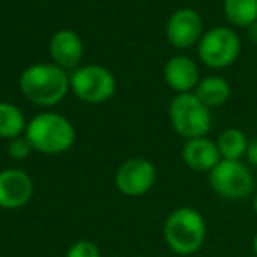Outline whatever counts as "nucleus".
Segmentation results:
<instances>
[{"instance_id": "f257e3e1", "label": "nucleus", "mask_w": 257, "mask_h": 257, "mask_svg": "<svg viewBox=\"0 0 257 257\" xmlns=\"http://www.w3.org/2000/svg\"><path fill=\"white\" fill-rule=\"evenodd\" d=\"M20 92L36 106L53 107L71 92V74L53 62H37L20 74Z\"/></svg>"}, {"instance_id": "f03ea898", "label": "nucleus", "mask_w": 257, "mask_h": 257, "mask_svg": "<svg viewBox=\"0 0 257 257\" xmlns=\"http://www.w3.org/2000/svg\"><path fill=\"white\" fill-rule=\"evenodd\" d=\"M25 138L37 154L60 155L72 148L76 141V128L64 114L43 111L29 120Z\"/></svg>"}, {"instance_id": "7ed1b4c3", "label": "nucleus", "mask_w": 257, "mask_h": 257, "mask_svg": "<svg viewBox=\"0 0 257 257\" xmlns=\"http://www.w3.org/2000/svg\"><path fill=\"white\" fill-rule=\"evenodd\" d=\"M162 234L171 252L176 255H192L206 241V220L194 208L180 206L168 215Z\"/></svg>"}, {"instance_id": "20e7f679", "label": "nucleus", "mask_w": 257, "mask_h": 257, "mask_svg": "<svg viewBox=\"0 0 257 257\" xmlns=\"http://www.w3.org/2000/svg\"><path fill=\"white\" fill-rule=\"evenodd\" d=\"M169 121L183 140L204 138L211 128V111L204 106L194 92L176 93L169 102Z\"/></svg>"}, {"instance_id": "39448f33", "label": "nucleus", "mask_w": 257, "mask_h": 257, "mask_svg": "<svg viewBox=\"0 0 257 257\" xmlns=\"http://www.w3.org/2000/svg\"><path fill=\"white\" fill-rule=\"evenodd\" d=\"M196 48L203 65L210 69H225L238 60L241 53V39L231 27H213L204 30Z\"/></svg>"}, {"instance_id": "423d86ee", "label": "nucleus", "mask_w": 257, "mask_h": 257, "mask_svg": "<svg viewBox=\"0 0 257 257\" xmlns=\"http://www.w3.org/2000/svg\"><path fill=\"white\" fill-rule=\"evenodd\" d=\"M71 92L86 104L107 102L116 92V78L104 65H79L71 72Z\"/></svg>"}, {"instance_id": "0eeeda50", "label": "nucleus", "mask_w": 257, "mask_h": 257, "mask_svg": "<svg viewBox=\"0 0 257 257\" xmlns=\"http://www.w3.org/2000/svg\"><path fill=\"white\" fill-rule=\"evenodd\" d=\"M208 175L213 192L224 199L239 201L253 192V176L241 161L222 159Z\"/></svg>"}, {"instance_id": "6e6552de", "label": "nucleus", "mask_w": 257, "mask_h": 257, "mask_svg": "<svg viewBox=\"0 0 257 257\" xmlns=\"http://www.w3.org/2000/svg\"><path fill=\"white\" fill-rule=\"evenodd\" d=\"M157 169L148 159L134 157L120 164L114 175V185L118 192L127 197H141L148 194L155 185Z\"/></svg>"}, {"instance_id": "1a4fd4ad", "label": "nucleus", "mask_w": 257, "mask_h": 257, "mask_svg": "<svg viewBox=\"0 0 257 257\" xmlns=\"http://www.w3.org/2000/svg\"><path fill=\"white\" fill-rule=\"evenodd\" d=\"M204 34V22L201 15L192 8H180L168 18L166 37L176 50H189L197 46Z\"/></svg>"}, {"instance_id": "9d476101", "label": "nucleus", "mask_w": 257, "mask_h": 257, "mask_svg": "<svg viewBox=\"0 0 257 257\" xmlns=\"http://www.w3.org/2000/svg\"><path fill=\"white\" fill-rule=\"evenodd\" d=\"M34 196L32 176L18 168L0 171V208L20 210L27 206Z\"/></svg>"}, {"instance_id": "9b49d317", "label": "nucleus", "mask_w": 257, "mask_h": 257, "mask_svg": "<svg viewBox=\"0 0 257 257\" xmlns=\"http://www.w3.org/2000/svg\"><path fill=\"white\" fill-rule=\"evenodd\" d=\"M48 51H50L51 62L69 72L81 65L85 44H83V39L78 32L62 29L51 36Z\"/></svg>"}, {"instance_id": "f8f14e48", "label": "nucleus", "mask_w": 257, "mask_h": 257, "mask_svg": "<svg viewBox=\"0 0 257 257\" xmlns=\"http://www.w3.org/2000/svg\"><path fill=\"white\" fill-rule=\"evenodd\" d=\"M164 81L176 93L194 92L201 81L199 65L187 55H175L164 65Z\"/></svg>"}, {"instance_id": "ddd939ff", "label": "nucleus", "mask_w": 257, "mask_h": 257, "mask_svg": "<svg viewBox=\"0 0 257 257\" xmlns=\"http://www.w3.org/2000/svg\"><path fill=\"white\" fill-rule=\"evenodd\" d=\"M182 161L192 171L210 173L218 162L222 161L217 143L204 138H194L187 140L182 147Z\"/></svg>"}, {"instance_id": "4468645a", "label": "nucleus", "mask_w": 257, "mask_h": 257, "mask_svg": "<svg viewBox=\"0 0 257 257\" xmlns=\"http://www.w3.org/2000/svg\"><path fill=\"white\" fill-rule=\"evenodd\" d=\"M194 95L211 109V107H218L222 104H225L231 97V85L227 83V79L222 78L218 74H210L201 78V81L197 83Z\"/></svg>"}, {"instance_id": "2eb2a0df", "label": "nucleus", "mask_w": 257, "mask_h": 257, "mask_svg": "<svg viewBox=\"0 0 257 257\" xmlns=\"http://www.w3.org/2000/svg\"><path fill=\"white\" fill-rule=\"evenodd\" d=\"M27 118L23 114L22 107L16 104L0 100V140L11 141L25 134Z\"/></svg>"}, {"instance_id": "dca6fc26", "label": "nucleus", "mask_w": 257, "mask_h": 257, "mask_svg": "<svg viewBox=\"0 0 257 257\" xmlns=\"http://www.w3.org/2000/svg\"><path fill=\"white\" fill-rule=\"evenodd\" d=\"M217 148L224 161H241L246 154L248 138L241 128L227 127L217 138Z\"/></svg>"}, {"instance_id": "f3484780", "label": "nucleus", "mask_w": 257, "mask_h": 257, "mask_svg": "<svg viewBox=\"0 0 257 257\" xmlns=\"http://www.w3.org/2000/svg\"><path fill=\"white\" fill-rule=\"evenodd\" d=\"M222 9L229 25L248 29L257 22V0H222Z\"/></svg>"}, {"instance_id": "a211bd4d", "label": "nucleus", "mask_w": 257, "mask_h": 257, "mask_svg": "<svg viewBox=\"0 0 257 257\" xmlns=\"http://www.w3.org/2000/svg\"><path fill=\"white\" fill-rule=\"evenodd\" d=\"M32 152H34V148H32V145L29 143V140L25 138V134L8 141V154L13 161H25V159L30 157Z\"/></svg>"}, {"instance_id": "6ab92c4d", "label": "nucleus", "mask_w": 257, "mask_h": 257, "mask_svg": "<svg viewBox=\"0 0 257 257\" xmlns=\"http://www.w3.org/2000/svg\"><path fill=\"white\" fill-rule=\"evenodd\" d=\"M65 257H100V250L90 239H79L69 246Z\"/></svg>"}, {"instance_id": "aec40b11", "label": "nucleus", "mask_w": 257, "mask_h": 257, "mask_svg": "<svg viewBox=\"0 0 257 257\" xmlns=\"http://www.w3.org/2000/svg\"><path fill=\"white\" fill-rule=\"evenodd\" d=\"M245 159L250 166H255L257 168V138L252 141H248V147H246Z\"/></svg>"}, {"instance_id": "412c9836", "label": "nucleus", "mask_w": 257, "mask_h": 257, "mask_svg": "<svg viewBox=\"0 0 257 257\" xmlns=\"http://www.w3.org/2000/svg\"><path fill=\"white\" fill-rule=\"evenodd\" d=\"M245 30H246V37H248L250 43L257 44V22L252 23V25H250L248 29H245Z\"/></svg>"}, {"instance_id": "4be33fe9", "label": "nucleus", "mask_w": 257, "mask_h": 257, "mask_svg": "<svg viewBox=\"0 0 257 257\" xmlns=\"http://www.w3.org/2000/svg\"><path fill=\"white\" fill-rule=\"evenodd\" d=\"M252 252H253V255L257 257V232L253 234V238H252Z\"/></svg>"}, {"instance_id": "5701e85b", "label": "nucleus", "mask_w": 257, "mask_h": 257, "mask_svg": "<svg viewBox=\"0 0 257 257\" xmlns=\"http://www.w3.org/2000/svg\"><path fill=\"white\" fill-rule=\"evenodd\" d=\"M253 213H255V217H257V194L253 196Z\"/></svg>"}, {"instance_id": "b1692460", "label": "nucleus", "mask_w": 257, "mask_h": 257, "mask_svg": "<svg viewBox=\"0 0 257 257\" xmlns=\"http://www.w3.org/2000/svg\"><path fill=\"white\" fill-rule=\"evenodd\" d=\"M111 257H120V255H111Z\"/></svg>"}, {"instance_id": "393cba45", "label": "nucleus", "mask_w": 257, "mask_h": 257, "mask_svg": "<svg viewBox=\"0 0 257 257\" xmlns=\"http://www.w3.org/2000/svg\"><path fill=\"white\" fill-rule=\"evenodd\" d=\"M0 257H6V255H0Z\"/></svg>"}]
</instances>
